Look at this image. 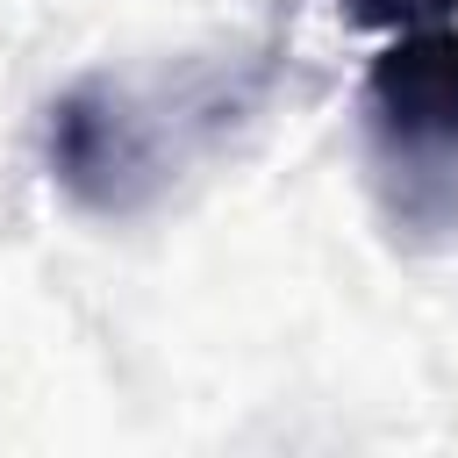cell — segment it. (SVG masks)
<instances>
[{
  "instance_id": "cell-1",
  "label": "cell",
  "mask_w": 458,
  "mask_h": 458,
  "mask_svg": "<svg viewBox=\"0 0 458 458\" xmlns=\"http://www.w3.org/2000/svg\"><path fill=\"white\" fill-rule=\"evenodd\" d=\"M365 143L401 229H458V21L394 29L365 72Z\"/></svg>"
},
{
  "instance_id": "cell-2",
  "label": "cell",
  "mask_w": 458,
  "mask_h": 458,
  "mask_svg": "<svg viewBox=\"0 0 458 458\" xmlns=\"http://www.w3.org/2000/svg\"><path fill=\"white\" fill-rule=\"evenodd\" d=\"M43 150H50V179L93 208V215H129L165 186V136L150 122V100H136L114 79H79L50 100L43 122Z\"/></svg>"
},
{
  "instance_id": "cell-3",
  "label": "cell",
  "mask_w": 458,
  "mask_h": 458,
  "mask_svg": "<svg viewBox=\"0 0 458 458\" xmlns=\"http://www.w3.org/2000/svg\"><path fill=\"white\" fill-rule=\"evenodd\" d=\"M351 29H422V21H451L458 0H336Z\"/></svg>"
}]
</instances>
